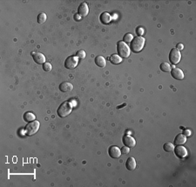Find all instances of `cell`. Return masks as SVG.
Returning a JSON list of instances; mask_svg holds the SVG:
<instances>
[{
  "instance_id": "1",
  "label": "cell",
  "mask_w": 196,
  "mask_h": 187,
  "mask_svg": "<svg viewBox=\"0 0 196 187\" xmlns=\"http://www.w3.org/2000/svg\"><path fill=\"white\" fill-rule=\"evenodd\" d=\"M145 45V38L141 36H138V37H133V39L131 42L130 48L133 52H139Z\"/></svg>"
},
{
  "instance_id": "2",
  "label": "cell",
  "mask_w": 196,
  "mask_h": 187,
  "mask_svg": "<svg viewBox=\"0 0 196 187\" xmlns=\"http://www.w3.org/2000/svg\"><path fill=\"white\" fill-rule=\"evenodd\" d=\"M72 111V105L70 102H64L62 103L57 110V113L60 118H66L71 114Z\"/></svg>"
},
{
  "instance_id": "3",
  "label": "cell",
  "mask_w": 196,
  "mask_h": 187,
  "mask_svg": "<svg viewBox=\"0 0 196 187\" xmlns=\"http://www.w3.org/2000/svg\"><path fill=\"white\" fill-rule=\"evenodd\" d=\"M117 51L121 58H127L130 56V49L127 44L123 41H119L117 44Z\"/></svg>"
},
{
  "instance_id": "4",
  "label": "cell",
  "mask_w": 196,
  "mask_h": 187,
  "mask_svg": "<svg viewBox=\"0 0 196 187\" xmlns=\"http://www.w3.org/2000/svg\"><path fill=\"white\" fill-rule=\"evenodd\" d=\"M39 126H40V124L39 121L37 120H34V121L29 122L25 128V133L27 135V136H31L33 134H35L37 131H39Z\"/></svg>"
},
{
  "instance_id": "5",
  "label": "cell",
  "mask_w": 196,
  "mask_h": 187,
  "mask_svg": "<svg viewBox=\"0 0 196 187\" xmlns=\"http://www.w3.org/2000/svg\"><path fill=\"white\" fill-rule=\"evenodd\" d=\"M181 58V54L176 48H173L169 52V60L173 65H177Z\"/></svg>"
},
{
  "instance_id": "6",
  "label": "cell",
  "mask_w": 196,
  "mask_h": 187,
  "mask_svg": "<svg viewBox=\"0 0 196 187\" xmlns=\"http://www.w3.org/2000/svg\"><path fill=\"white\" fill-rule=\"evenodd\" d=\"M78 57L70 56L68 57L66 59V61H65V67H66V69L72 70V69H74L76 66H78Z\"/></svg>"
},
{
  "instance_id": "7",
  "label": "cell",
  "mask_w": 196,
  "mask_h": 187,
  "mask_svg": "<svg viewBox=\"0 0 196 187\" xmlns=\"http://www.w3.org/2000/svg\"><path fill=\"white\" fill-rule=\"evenodd\" d=\"M174 154L179 159H184L187 156V150L182 145H177L176 147L174 149Z\"/></svg>"
},
{
  "instance_id": "8",
  "label": "cell",
  "mask_w": 196,
  "mask_h": 187,
  "mask_svg": "<svg viewBox=\"0 0 196 187\" xmlns=\"http://www.w3.org/2000/svg\"><path fill=\"white\" fill-rule=\"evenodd\" d=\"M171 75H172V77H173L174 79H176V80H182V79L184 78V73H183V72H182L180 68L175 67V66H174V67L171 69Z\"/></svg>"
},
{
  "instance_id": "9",
  "label": "cell",
  "mask_w": 196,
  "mask_h": 187,
  "mask_svg": "<svg viewBox=\"0 0 196 187\" xmlns=\"http://www.w3.org/2000/svg\"><path fill=\"white\" fill-rule=\"evenodd\" d=\"M122 142H123V144H124L125 146H127L129 148L134 147L135 145H136V141H135V139H134L132 136H129V135L123 136Z\"/></svg>"
},
{
  "instance_id": "10",
  "label": "cell",
  "mask_w": 196,
  "mask_h": 187,
  "mask_svg": "<svg viewBox=\"0 0 196 187\" xmlns=\"http://www.w3.org/2000/svg\"><path fill=\"white\" fill-rule=\"evenodd\" d=\"M108 154L113 159H118L121 155V151L118 147L115 146V145H113L108 149Z\"/></svg>"
},
{
  "instance_id": "11",
  "label": "cell",
  "mask_w": 196,
  "mask_h": 187,
  "mask_svg": "<svg viewBox=\"0 0 196 187\" xmlns=\"http://www.w3.org/2000/svg\"><path fill=\"white\" fill-rule=\"evenodd\" d=\"M89 12V8L88 5L86 3H81L79 4L78 8V14L80 17H86L87 16Z\"/></svg>"
},
{
  "instance_id": "12",
  "label": "cell",
  "mask_w": 196,
  "mask_h": 187,
  "mask_svg": "<svg viewBox=\"0 0 196 187\" xmlns=\"http://www.w3.org/2000/svg\"><path fill=\"white\" fill-rule=\"evenodd\" d=\"M32 57L35 63L39 65H44L45 63V57L44 56L41 52H33Z\"/></svg>"
},
{
  "instance_id": "13",
  "label": "cell",
  "mask_w": 196,
  "mask_h": 187,
  "mask_svg": "<svg viewBox=\"0 0 196 187\" xmlns=\"http://www.w3.org/2000/svg\"><path fill=\"white\" fill-rule=\"evenodd\" d=\"M126 167H127L128 171L135 170V168H136V161H135L134 158H133V157L128 158L127 162H126Z\"/></svg>"
},
{
  "instance_id": "14",
  "label": "cell",
  "mask_w": 196,
  "mask_h": 187,
  "mask_svg": "<svg viewBox=\"0 0 196 187\" xmlns=\"http://www.w3.org/2000/svg\"><path fill=\"white\" fill-rule=\"evenodd\" d=\"M73 88V85L69 83V82H63L61 83L60 85H59V90L62 92H70L72 91Z\"/></svg>"
},
{
  "instance_id": "15",
  "label": "cell",
  "mask_w": 196,
  "mask_h": 187,
  "mask_svg": "<svg viewBox=\"0 0 196 187\" xmlns=\"http://www.w3.org/2000/svg\"><path fill=\"white\" fill-rule=\"evenodd\" d=\"M99 19H100V22L102 23V24H104V25H107L109 24L110 22H111V20H112V17H111V15L108 13V12H103V13H101V15H100V17H99Z\"/></svg>"
},
{
  "instance_id": "16",
  "label": "cell",
  "mask_w": 196,
  "mask_h": 187,
  "mask_svg": "<svg viewBox=\"0 0 196 187\" xmlns=\"http://www.w3.org/2000/svg\"><path fill=\"white\" fill-rule=\"evenodd\" d=\"M186 141V137L184 136L183 134H179L177 135L174 139V144L176 145H182L183 144H185Z\"/></svg>"
},
{
  "instance_id": "17",
  "label": "cell",
  "mask_w": 196,
  "mask_h": 187,
  "mask_svg": "<svg viewBox=\"0 0 196 187\" xmlns=\"http://www.w3.org/2000/svg\"><path fill=\"white\" fill-rule=\"evenodd\" d=\"M95 64H96L98 67L103 68V67H105V66H107V61H106V59H105L104 57L98 56L96 57V58H95Z\"/></svg>"
},
{
  "instance_id": "18",
  "label": "cell",
  "mask_w": 196,
  "mask_h": 187,
  "mask_svg": "<svg viewBox=\"0 0 196 187\" xmlns=\"http://www.w3.org/2000/svg\"><path fill=\"white\" fill-rule=\"evenodd\" d=\"M109 60L113 65H118V64H120L122 62V58L117 54H113L112 56L110 57Z\"/></svg>"
},
{
  "instance_id": "19",
  "label": "cell",
  "mask_w": 196,
  "mask_h": 187,
  "mask_svg": "<svg viewBox=\"0 0 196 187\" xmlns=\"http://www.w3.org/2000/svg\"><path fill=\"white\" fill-rule=\"evenodd\" d=\"M36 119V115H34L32 112H27L24 114V120L25 122H31L34 121Z\"/></svg>"
},
{
  "instance_id": "20",
  "label": "cell",
  "mask_w": 196,
  "mask_h": 187,
  "mask_svg": "<svg viewBox=\"0 0 196 187\" xmlns=\"http://www.w3.org/2000/svg\"><path fill=\"white\" fill-rule=\"evenodd\" d=\"M159 68H160V70H161L162 72H170L171 69H172L171 66H170L168 63H166V62L162 63V64L159 66Z\"/></svg>"
},
{
  "instance_id": "21",
  "label": "cell",
  "mask_w": 196,
  "mask_h": 187,
  "mask_svg": "<svg viewBox=\"0 0 196 187\" xmlns=\"http://www.w3.org/2000/svg\"><path fill=\"white\" fill-rule=\"evenodd\" d=\"M163 149H164L165 151H167V152H170V151L174 150V144L167 142V143H165V144H164Z\"/></svg>"
},
{
  "instance_id": "22",
  "label": "cell",
  "mask_w": 196,
  "mask_h": 187,
  "mask_svg": "<svg viewBox=\"0 0 196 187\" xmlns=\"http://www.w3.org/2000/svg\"><path fill=\"white\" fill-rule=\"evenodd\" d=\"M46 14L45 13V12H41V13H39V15H38V23L39 24H43V23H45V20H46Z\"/></svg>"
},
{
  "instance_id": "23",
  "label": "cell",
  "mask_w": 196,
  "mask_h": 187,
  "mask_svg": "<svg viewBox=\"0 0 196 187\" xmlns=\"http://www.w3.org/2000/svg\"><path fill=\"white\" fill-rule=\"evenodd\" d=\"M124 41L123 42H125L126 44H127V43H131L132 42V40L133 39V35L132 34H130V33H127V34H126L125 36H124Z\"/></svg>"
},
{
  "instance_id": "24",
  "label": "cell",
  "mask_w": 196,
  "mask_h": 187,
  "mask_svg": "<svg viewBox=\"0 0 196 187\" xmlns=\"http://www.w3.org/2000/svg\"><path fill=\"white\" fill-rule=\"evenodd\" d=\"M77 57L80 59H84L86 57V51H83V50H80L77 52Z\"/></svg>"
},
{
  "instance_id": "25",
  "label": "cell",
  "mask_w": 196,
  "mask_h": 187,
  "mask_svg": "<svg viewBox=\"0 0 196 187\" xmlns=\"http://www.w3.org/2000/svg\"><path fill=\"white\" fill-rule=\"evenodd\" d=\"M51 65L50 64V63H45L44 65H43V69H44V71H45V72H50L51 70Z\"/></svg>"
},
{
  "instance_id": "26",
  "label": "cell",
  "mask_w": 196,
  "mask_h": 187,
  "mask_svg": "<svg viewBox=\"0 0 196 187\" xmlns=\"http://www.w3.org/2000/svg\"><path fill=\"white\" fill-rule=\"evenodd\" d=\"M120 151H121V153H123V154H127V153H129V151H130V148L127 147V146H124V147H122V148L120 149Z\"/></svg>"
},
{
  "instance_id": "27",
  "label": "cell",
  "mask_w": 196,
  "mask_h": 187,
  "mask_svg": "<svg viewBox=\"0 0 196 187\" xmlns=\"http://www.w3.org/2000/svg\"><path fill=\"white\" fill-rule=\"evenodd\" d=\"M182 134H183L184 136H186V137H189V136L191 135V131H189V130H184Z\"/></svg>"
},
{
  "instance_id": "28",
  "label": "cell",
  "mask_w": 196,
  "mask_h": 187,
  "mask_svg": "<svg viewBox=\"0 0 196 187\" xmlns=\"http://www.w3.org/2000/svg\"><path fill=\"white\" fill-rule=\"evenodd\" d=\"M183 48H184V45H182V44H178L176 46L177 50H179V51H181V50H183Z\"/></svg>"
},
{
  "instance_id": "29",
  "label": "cell",
  "mask_w": 196,
  "mask_h": 187,
  "mask_svg": "<svg viewBox=\"0 0 196 187\" xmlns=\"http://www.w3.org/2000/svg\"><path fill=\"white\" fill-rule=\"evenodd\" d=\"M144 33V31H143V29L142 28H138L137 30V34L139 36H140V35H142Z\"/></svg>"
},
{
  "instance_id": "30",
  "label": "cell",
  "mask_w": 196,
  "mask_h": 187,
  "mask_svg": "<svg viewBox=\"0 0 196 187\" xmlns=\"http://www.w3.org/2000/svg\"><path fill=\"white\" fill-rule=\"evenodd\" d=\"M74 18H75V20H80V16L78 15V14H76L75 16H74Z\"/></svg>"
}]
</instances>
